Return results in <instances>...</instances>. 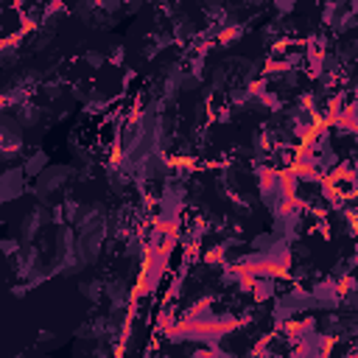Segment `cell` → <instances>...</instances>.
I'll list each match as a JSON object with an SVG mask.
<instances>
[{"instance_id": "1", "label": "cell", "mask_w": 358, "mask_h": 358, "mask_svg": "<svg viewBox=\"0 0 358 358\" xmlns=\"http://www.w3.org/2000/svg\"><path fill=\"white\" fill-rule=\"evenodd\" d=\"M67 176H70V168H67V165H48V168L36 176V182H34L31 190H34L36 199H50L53 193H59V190L70 182Z\"/></svg>"}, {"instance_id": "2", "label": "cell", "mask_w": 358, "mask_h": 358, "mask_svg": "<svg viewBox=\"0 0 358 358\" xmlns=\"http://www.w3.org/2000/svg\"><path fill=\"white\" fill-rule=\"evenodd\" d=\"M25 187H28V173H25L22 162L20 165L17 162L14 165H6L3 179H0V199H3V204H11V201L22 199Z\"/></svg>"}, {"instance_id": "3", "label": "cell", "mask_w": 358, "mask_h": 358, "mask_svg": "<svg viewBox=\"0 0 358 358\" xmlns=\"http://www.w3.org/2000/svg\"><path fill=\"white\" fill-rule=\"evenodd\" d=\"M48 165H50V162H48V154H45V151H39V148L22 157V168H25L28 179H36V176H39V173H42Z\"/></svg>"}]
</instances>
